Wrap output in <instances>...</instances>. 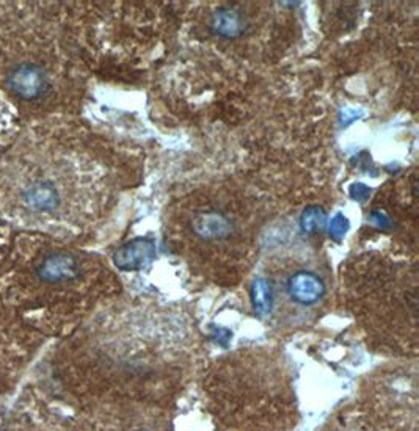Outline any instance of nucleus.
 Returning a JSON list of instances; mask_svg holds the SVG:
<instances>
[{
  "instance_id": "obj_11",
  "label": "nucleus",
  "mask_w": 419,
  "mask_h": 431,
  "mask_svg": "<svg viewBox=\"0 0 419 431\" xmlns=\"http://www.w3.org/2000/svg\"><path fill=\"white\" fill-rule=\"evenodd\" d=\"M252 298H253L254 309H256V312L261 315V317H264V315H268L272 312V292H271V285H268L267 279H262V278L254 279L253 289H252Z\"/></svg>"
},
{
  "instance_id": "obj_2",
  "label": "nucleus",
  "mask_w": 419,
  "mask_h": 431,
  "mask_svg": "<svg viewBox=\"0 0 419 431\" xmlns=\"http://www.w3.org/2000/svg\"><path fill=\"white\" fill-rule=\"evenodd\" d=\"M216 431H293L298 422L286 367L264 353L236 355L203 382Z\"/></svg>"
},
{
  "instance_id": "obj_3",
  "label": "nucleus",
  "mask_w": 419,
  "mask_h": 431,
  "mask_svg": "<svg viewBox=\"0 0 419 431\" xmlns=\"http://www.w3.org/2000/svg\"><path fill=\"white\" fill-rule=\"evenodd\" d=\"M416 400H401L399 395L369 397L358 406L344 409L341 418L330 422L326 431H416Z\"/></svg>"
},
{
  "instance_id": "obj_6",
  "label": "nucleus",
  "mask_w": 419,
  "mask_h": 431,
  "mask_svg": "<svg viewBox=\"0 0 419 431\" xmlns=\"http://www.w3.org/2000/svg\"><path fill=\"white\" fill-rule=\"evenodd\" d=\"M6 90L20 102L37 104L52 90V78L41 63L25 59L13 63L5 71Z\"/></svg>"
},
{
  "instance_id": "obj_10",
  "label": "nucleus",
  "mask_w": 419,
  "mask_h": 431,
  "mask_svg": "<svg viewBox=\"0 0 419 431\" xmlns=\"http://www.w3.org/2000/svg\"><path fill=\"white\" fill-rule=\"evenodd\" d=\"M209 28L212 33H216L222 38H237L240 35H244L247 20L237 10L218 8L211 16Z\"/></svg>"
},
{
  "instance_id": "obj_4",
  "label": "nucleus",
  "mask_w": 419,
  "mask_h": 431,
  "mask_svg": "<svg viewBox=\"0 0 419 431\" xmlns=\"http://www.w3.org/2000/svg\"><path fill=\"white\" fill-rule=\"evenodd\" d=\"M40 342L41 334L28 328L0 300V397L19 383Z\"/></svg>"
},
{
  "instance_id": "obj_13",
  "label": "nucleus",
  "mask_w": 419,
  "mask_h": 431,
  "mask_svg": "<svg viewBox=\"0 0 419 431\" xmlns=\"http://www.w3.org/2000/svg\"><path fill=\"white\" fill-rule=\"evenodd\" d=\"M331 235L335 237V239H341L346 234L347 229H349V221H347V218L344 217V215L338 213L335 218H333L331 221Z\"/></svg>"
},
{
  "instance_id": "obj_8",
  "label": "nucleus",
  "mask_w": 419,
  "mask_h": 431,
  "mask_svg": "<svg viewBox=\"0 0 419 431\" xmlns=\"http://www.w3.org/2000/svg\"><path fill=\"white\" fill-rule=\"evenodd\" d=\"M155 247L148 239H136L117 249L113 262L122 270H140L153 261Z\"/></svg>"
},
{
  "instance_id": "obj_5",
  "label": "nucleus",
  "mask_w": 419,
  "mask_h": 431,
  "mask_svg": "<svg viewBox=\"0 0 419 431\" xmlns=\"http://www.w3.org/2000/svg\"><path fill=\"white\" fill-rule=\"evenodd\" d=\"M85 431H170L162 408L117 405L90 413Z\"/></svg>"
},
{
  "instance_id": "obj_7",
  "label": "nucleus",
  "mask_w": 419,
  "mask_h": 431,
  "mask_svg": "<svg viewBox=\"0 0 419 431\" xmlns=\"http://www.w3.org/2000/svg\"><path fill=\"white\" fill-rule=\"evenodd\" d=\"M281 293L297 307L317 306L326 295V283L316 270L295 268L281 283Z\"/></svg>"
},
{
  "instance_id": "obj_12",
  "label": "nucleus",
  "mask_w": 419,
  "mask_h": 431,
  "mask_svg": "<svg viewBox=\"0 0 419 431\" xmlns=\"http://www.w3.org/2000/svg\"><path fill=\"white\" fill-rule=\"evenodd\" d=\"M325 225V212L321 207H309V209L305 211L303 218H302V226L305 231L314 232L319 231V229H322Z\"/></svg>"
},
{
  "instance_id": "obj_1",
  "label": "nucleus",
  "mask_w": 419,
  "mask_h": 431,
  "mask_svg": "<svg viewBox=\"0 0 419 431\" xmlns=\"http://www.w3.org/2000/svg\"><path fill=\"white\" fill-rule=\"evenodd\" d=\"M98 273L74 251L24 239L0 259V300L38 334L57 331L95 295Z\"/></svg>"
},
{
  "instance_id": "obj_14",
  "label": "nucleus",
  "mask_w": 419,
  "mask_h": 431,
  "mask_svg": "<svg viewBox=\"0 0 419 431\" xmlns=\"http://www.w3.org/2000/svg\"><path fill=\"white\" fill-rule=\"evenodd\" d=\"M54 431H73V430H66V428H55Z\"/></svg>"
},
{
  "instance_id": "obj_9",
  "label": "nucleus",
  "mask_w": 419,
  "mask_h": 431,
  "mask_svg": "<svg viewBox=\"0 0 419 431\" xmlns=\"http://www.w3.org/2000/svg\"><path fill=\"white\" fill-rule=\"evenodd\" d=\"M194 232L203 240H223L232 232V223L217 212H206L194 220Z\"/></svg>"
}]
</instances>
